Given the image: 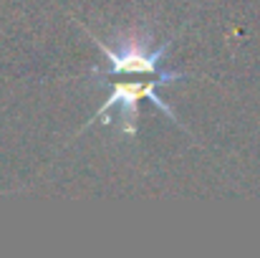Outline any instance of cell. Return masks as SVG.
I'll use <instances>...</instances> for the list:
<instances>
[{
	"instance_id": "1",
	"label": "cell",
	"mask_w": 260,
	"mask_h": 258,
	"mask_svg": "<svg viewBox=\"0 0 260 258\" xmlns=\"http://www.w3.org/2000/svg\"><path fill=\"white\" fill-rule=\"evenodd\" d=\"M91 41L106 53L109 66L106 69H93L96 76L106 74V76H124V74H147V76H162L167 71H159V61L165 59L170 41L157 46L152 41L149 33L134 31V36H129L126 41H121L116 48H109L106 43L96 41V36H91Z\"/></svg>"
},
{
	"instance_id": "2",
	"label": "cell",
	"mask_w": 260,
	"mask_h": 258,
	"mask_svg": "<svg viewBox=\"0 0 260 258\" xmlns=\"http://www.w3.org/2000/svg\"><path fill=\"white\" fill-rule=\"evenodd\" d=\"M182 79H187L184 74H174V71H167V74H162V76H149V81H126V84H109L111 89V96H109V101L96 111V117L101 119L111 106H119L121 111H124V119L129 122L126 124V134H134V117H137V106H139V99L142 96H147L149 101H154L172 122H177V117L172 114V109L165 104V101H159V96H157V89L165 84H174V81H182Z\"/></svg>"
}]
</instances>
